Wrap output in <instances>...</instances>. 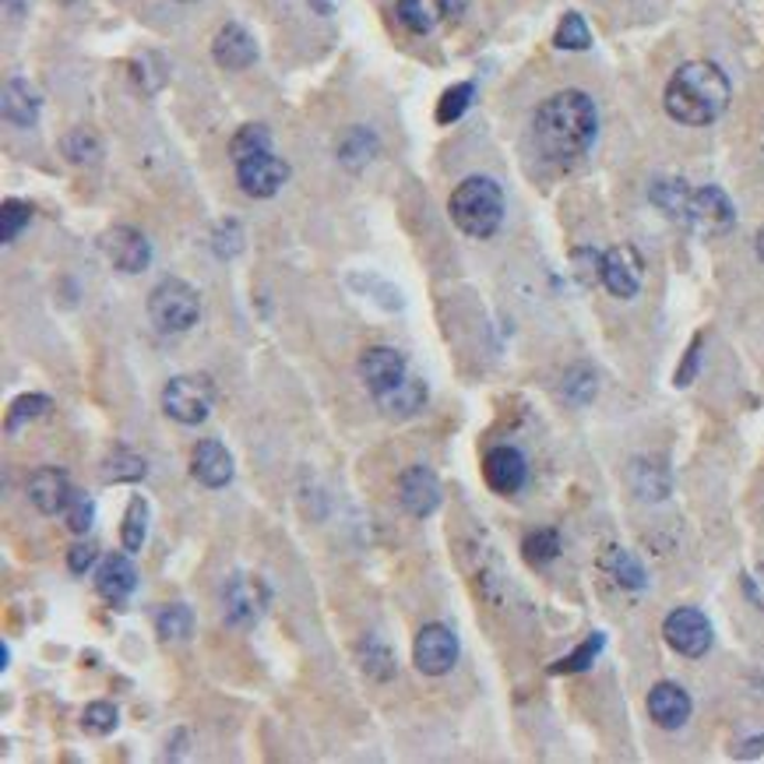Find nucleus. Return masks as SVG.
Here are the masks:
<instances>
[{"instance_id":"44","label":"nucleus","mask_w":764,"mask_h":764,"mask_svg":"<svg viewBox=\"0 0 764 764\" xmlns=\"http://www.w3.org/2000/svg\"><path fill=\"white\" fill-rule=\"evenodd\" d=\"M243 233H240V226L237 222H226L219 233H216V251H219V258H233V254H240V247H243V240H240Z\"/></svg>"},{"instance_id":"23","label":"nucleus","mask_w":764,"mask_h":764,"mask_svg":"<svg viewBox=\"0 0 764 764\" xmlns=\"http://www.w3.org/2000/svg\"><path fill=\"white\" fill-rule=\"evenodd\" d=\"M377 402L385 406L388 416H395V419H409V416H416L419 409L427 406V385H423L419 377H406L402 385L391 388L388 395H380Z\"/></svg>"},{"instance_id":"21","label":"nucleus","mask_w":764,"mask_h":764,"mask_svg":"<svg viewBox=\"0 0 764 764\" xmlns=\"http://www.w3.org/2000/svg\"><path fill=\"white\" fill-rule=\"evenodd\" d=\"M0 109H4V121L14 127H32L40 121V92H35L25 79H11L0 95Z\"/></svg>"},{"instance_id":"9","label":"nucleus","mask_w":764,"mask_h":764,"mask_svg":"<svg viewBox=\"0 0 764 764\" xmlns=\"http://www.w3.org/2000/svg\"><path fill=\"white\" fill-rule=\"evenodd\" d=\"M645 279V261L638 254V247L620 243L614 251L603 254V285L617 300H635Z\"/></svg>"},{"instance_id":"27","label":"nucleus","mask_w":764,"mask_h":764,"mask_svg":"<svg viewBox=\"0 0 764 764\" xmlns=\"http://www.w3.org/2000/svg\"><path fill=\"white\" fill-rule=\"evenodd\" d=\"M261 151H272V130L264 124H243L233 135V142H229V156H233V163L261 156Z\"/></svg>"},{"instance_id":"5","label":"nucleus","mask_w":764,"mask_h":764,"mask_svg":"<svg viewBox=\"0 0 764 764\" xmlns=\"http://www.w3.org/2000/svg\"><path fill=\"white\" fill-rule=\"evenodd\" d=\"M216 406V388L208 377L198 374H187V377H174L169 385L163 388V409L169 419H177L184 427H198L208 419Z\"/></svg>"},{"instance_id":"46","label":"nucleus","mask_w":764,"mask_h":764,"mask_svg":"<svg viewBox=\"0 0 764 764\" xmlns=\"http://www.w3.org/2000/svg\"><path fill=\"white\" fill-rule=\"evenodd\" d=\"M761 751H764V736H754V740L747 743V747L740 751V757H754V754H761Z\"/></svg>"},{"instance_id":"43","label":"nucleus","mask_w":764,"mask_h":764,"mask_svg":"<svg viewBox=\"0 0 764 764\" xmlns=\"http://www.w3.org/2000/svg\"><path fill=\"white\" fill-rule=\"evenodd\" d=\"M701 346H704V335H694L691 342V349L683 353L680 359V367H677V388H687V385H694V377H698V367H701Z\"/></svg>"},{"instance_id":"16","label":"nucleus","mask_w":764,"mask_h":764,"mask_svg":"<svg viewBox=\"0 0 764 764\" xmlns=\"http://www.w3.org/2000/svg\"><path fill=\"white\" fill-rule=\"evenodd\" d=\"M135 585H138V571H135V564H130V557H124V553H109V557L100 564V571H95V588H100V596L113 609H121L130 599Z\"/></svg>"},{"instance_id":"33","label":"nucleus","mask_w":764,"mask_h":764,"mask_svg":"<svg viewBox=\"0 0 764 764\" xmlns=\"http://www.w3.org/2000/svg\"><path fill=\"white\" fill-rule=\"evenodd\" d=\"M553 46L557 50H588L592 46V32H588L585 18L578 11H567L561 18L557 32H553Z\"/></svg>"},{"instance_id":"15","label":"nucleus","mask_w":764,"mask_h":764,"mask_svg":"<svg viewBox=\"0 0 764 764\" xmlns=\"http://www.w3.org/2000/svg\"><path fill=\"white\" fill-rule=\"evenodd\" d=\"M402 507L412 519H430L441 507V480L427 465H412L402 472Z\"/></svg>"},{"instance_id":"10","label":"nucleus","mask_w":764,"mask_h":764,"mask_svg":"<svg viewBox=\"0 0 764 764\" xmlns=\"http://www.w3.org/2000/svg\"><path fill=\"white\" fill-rule=\"evenodd\" d=\"M359 377H363V385L370 388L374 398L388 395L391 388H398L409 377L406 356L398 349H391V346H370L367 353L359 356Z\"/></svg>"},{"instance_id":"35","label":"nucleus","mask_w":764,"mask_h":764,"mask_svg":"<svg viewBox=\"0 0 764 764\" xmlns=\"http://www.w3.org/2000/svg\"><path fill=\"white\" fill-rule=\"evenodd\" d=\"M50 406H53V402H50L46 395H18L14 402H11V409H8L4 430H8V433H14L22 423H29V419L46 416V409H50Z\"/></svg>"},{"instance_id":"42","label":"nucleus","mask_w":764,"mask_h":764,"mask_svg":"<svg viewBox=\"0 0 764 764\" xmlns=\"http://www.w3.org/2000/svg\"><path fill=\"white\" fill-rule=\"evenodd\" d=\"M398 22H402L416 35H427L430 32V14L423 8V0H398Z\"/></svg>"},{"instance_id":"30","label":"nucleus","mask_w":764,"mask_h":764,"mask_svg":"<svg viewBox=\"0 0 764 764\" xmlns=\"http://www.w3.org/2000/svg\"><path fill=\"white\" fill-rule=\"evenodd\" d=\"M103 475L109 483H138L142 475H145V458L135 454V451H113L106 462H103Z\"/></svg>"},{"instance_id":"8","label":"nucleus","mask_w":764,"mask_h":764,"mask_svg":"<svg viewBox=\"0 0 764 764\" xmlns=\"http://www.w3.org/2000/svg\"><path fill=\"white\" fill-rule=\"evenodd\" d=\"M412 662L419 673L427 677H444L458 662V638L444 624H427L412 641Z\"/></svg>"},{"instance_id":"14","label":"nucleus","mask_w":764,"mask_h":764,"mask_svg":"<svg viewBox=\"0 0 764 764\" xmlns=\"http://www.w3.org/2000/svg\"><path fill=\"white\" fill-rule=\"evenodd\" d=\"M483 480L493 493H501V496H514L525 480H528V465H525V458L522 451H514V448H493L486 454V462H483Z\"/></svg>"},{"instance_id":"17","label":"nucleus","mask_w":764,"mask_h":764,"mask_svg":"<svg viewBox=\"0 0 764 764\" xmlns=\"http://www.w3.org/2000/svg\"><path fill=\"white\" fill-rule=\"evenodd\" d=\"M190 475L208 490H222L233 480V454L219 441H198L190 451Z\"/></svg>"},{"instance_id":"13","label":"nucleus","mask_w":764,"mask_h":764,"mask_svg":"<svg viewBox=\"0 0 764 764\" xmlns=\"http://www.w3.org/2000/svg\"><path fill=\"white\" fill-rule=\"evenodd\" d=\"M103 254L109 258V264L117 272L138 275V272L148 269L151 247H148V240L138 233L135 226H117V229H109V233L103 237Z\"/></svg>"},{"instance_id":"19","label":"nucleus","mask_w":764,"mask_h":764,"mask_svg":"<svg viewBox=\"0 0 764 764\" xmlns=\"http://www.w3.org/2000/svg\"><path fill=\"white\" fill-rule=\"evenodd\" d=\"M212 56L226 71H243L258 61V43L251 40V32L243 25H222L212 43Z\"/></svg>"},{"instance_id":"45","label":"nucleus","mask_w":764,"mask_h":764,"mask_svg":"<svg viewBox=\"0 0 764 764\" xmlns=\"http://www.w3.org/2000/svg\"><path fill=\"white\" fill-rule=\"evenodd\" d=\"M92 564H95V546L74 543L71 553H67V567L74 571V575H85V571H92Z\"/></svg>"},{"instance_id":"40","label":"nucleus","mask_w":764,"mask_h":764,"mask_svg":"<svg viewBox=\"0 0 764 764\" xmlns=\"http://www.w3.org/2000/svg\"><path fill=\"white\" fill-rule=\"evenodd\" d=\"M130 74H135V82L145 92H156L166 82V64H163L159 53H148V56H138V61L130 64Z\"/></svg>"},{"instance_id":"6","label":"nucleus","mask_w":764,"mask_h":764,"mask_svg":"<svg viewBox=\"0 0 764 764\" xmlns=\"http://www.w3.org/2000/svg\"><path fill=\"white\" fill-rule=\"evenodd\" d=\"M269 609V585L254 575H233L222 588V617L229 627H254Z\"/></svg>"},{"instance_id":"12","label":"nucleus","mask_w":764,"mask_h":764,"mask_svg":"<svg viewBox=\"0 0 764 764\" xmlns=\"http://www.w3.org/2000/svg\"><path fill=\"white\" fill-rule=\"evenodd\" d=\"M687 222H691L694 229H701V233H730L733 222H736V212H733V201L725 198L722 187H698L691 195V212H687Z\"/></svg>"},{"instance_id":"7","label":"nucleus","mask_w":764,"mask_h":764,"mask_svg":"<svg viewBox=\"0 0 764 764\" xmlns=\"http://www.w3.org/2000/svg\"><path fill=\"white\" fill-rule=\"evenodd\" d=\"M662 638H666V645H670L677 656L701 659L712 648V624H709V617L701 614V609L680 606V609H673L670 617H666Z\"/></svg>"},{"instance_id":"38","label":"nucleus","mask_w":764,"mask_h":764,"mask_svg":"<svg viewBox=\"0 0 764 764\" xmlns=\"http://www.w3.org/2000/svg\"><path fill=\"white\" fill-rule=\"evenodd\" d=\"M117 722H121V712L113 709L109 701H92L85 709V719H82L85 733H92V736H109L113 730H117Z\"/></svg>"},{"instance_id":"37","label":"nucleus","mask_w":764,"mask_h":764,"mask_svg":"<svg viewBox=\"0 0 764 764\" xmlns=\"http://www.w3.org/2000/svg\"><path fill=\"white\" fill-rule=\"evenodd\" d=\"M29 219H32V205L18 201V198H8L4 208H0V240H4V243L18 240V233L29 226Z\"/></svg>"},{"instance_id":"20","label":"nucleus","mask_w":764,"mask_h":764,"mask_svg":"<svg viewBox=\"0 0 764 764\" xmlns=\"http://www.w3.org/2000/svg\"><path fill=\"white\" fill-rule=\"evenodd\" d=\"M71 483L61 469H40L29 483V501L40 507L43 514H64L67 501H71Z\"/></svg>"},{"instance_id":"32","label":"nucleus","mask_w":764,"mask_h":764,"mask_svg":"<svg viewBox=\"0 0 764 764\" xmlns=\"http://www.w3.org/2000/svg\"><path fill=\"white\" fill-rule=\"evenodd\" d=\"M603 645H606V638H603V635H588V638L575 648V652L564 656L561 662H553V666H550V673H585L588 666L599 659Z\"/></svg>"},{"instance_id":"22","label":"nucleus","mask_w":764,"mask_h":764,"mask_svg":"<svg viewBox=\"0 0 764 764\" xmlns=\"http://www.w3.org/2000/svg\"><path fill=\"white\" fill-rule=\"evenodd\" d=\"M691 195H694V190L687 187L683 180H677V177H662V180H656L652 187H648V198H652V205L670 219H677V222H687V212H691Z\"/></svg>"},{"instance_id":"25","label":"nucleus","mask_w":764,"mask_h":764,"mask_svg":"<svg viewBox=\"0 0 764 764\" xmlns=\"http://www.w3.org/2000/svg\"><path fill=\"white\" fill-rule=\"evenodd\" d=\"M374 156H377V135H370L367 127H353L338 145V159L349 169H363Z\"/></svg>"},{"instance_id":"39","label":"nucleus","mask_w":764,"mask_h":764,"mask_svg":"<svg viewBox=\"0 0 764 764\" xmlns=\"http://www.w3.org/2000/svg\"><path fill=\"white\" fill-rule=\"evenodd\" d=\"M64 519H67V528L74 532V536H85V532L92 528V522H95V504H92V496H85V493L74 490L71 501H67V507H64Z\"/></svg>"},{"instance_id":"28","label":"nucleus","mask_w":764,"mask_h":764,"mask_svg":"<svg viewBox=\"0 0 764 764\" xmlns=\"http://www.w3.org/2000/svg\"><path fill=\"white\" fill-rule=\"evenodd\" d=\"M145 536H148V504L142 501V496H130L127 514L121 522V543H124L127 553H138Z\"/></svg>"},{"instance_id":"47","label":"nucleus","mask_w":764,"mask_h":764,"mask_svg":"<svg viewBox=\"0 0 764 764\" xmlns=\"http://www.w3.org/2000/svg\"><path fill=\"white\" fill-rule=\"evenodd\" d=\"M754 251H757V258H761V264H764V226L757 229V240H754Z\"/></svg>"},{"instance_id":"3","label":"nucleus","mask_w":764,"mask_h":764,"mask_svg":"<svg viewBox=\"0 0 764 764\" xmlns=\"http://www.w3.org/2000/svg\"><path fill=\"white\" fill-rule=\"evenodd\" d=\"M451 222L472 240H490L504 222V195L490 177H469L448 201Z\"/></svg>"},{"instance_id":"29","label":"nucleus","mask_w":764,"mask_h":764,"mask_svg":"<svg viewBox=\"0 0 764 764\" xmlns=\"http://www.w3.org/2000/svg\"><path fill=\"white\" fill-rule=\"evenodd\" d=\"M359 662H363V670H367L374 680L395 677V656H391V648L380 641L377 635H370L367 641L359 645Z\"/></svg>"},{"instance_id":"34","label":"nucleus","mask_w":764,"mask_h":764,"mask_svg":"<svg viewBox=\"0 0 764 764\" xmlns=\"http://www.w3.org/2000/svg\"><path fill=\"white\" fill-rule=\"evenodd\" d=\"M472 82H462V85H451L444 95H441V103H437V124H454V121H462L465 117V109L472 106Z\"/></svg>"},{"instance_id":"31","label":"nucleus","mask_w":764,"mask_h":764,"mask_svg":"<svg viewBox=\"0 0 764 764\" xmlns=\"http://www.w3.org/2000/svg\"><path fill=\"white\" fill-rule=\"evenodd\" d=\"M156 627H159L163 641H184V638L195 635V614H190V606L174 603V606H166L159 614Z\"/></svg>"},{"instance_id":"26","label":"nucleus","mask_w":764,"mask_h":764,"mask_svg":"<svg viewBox=\"0 0 764 764\" xmlns=\"http://www.w3.org/2000/svg\"><path fill=\"white\" fill-rule=\"evenodd\" d=\"M522 557L532 567H546L550 561L561 557V532L557 528H536L522 540Z\"/></svg>"},{"instance_id":"48","label":"nucleus","mask_w":764,"mask_h":764,"mask_svg":"<svg viewBox=\"0 0 764 764\" xmlns=\"http://www.w3.org/2000/svg\"><path fill=\"white\" fill-rule=\"evenodd\" d=\"M184 4H195V0H184Z\"/></svg>"},{"instance_id":"41","label":"nucleus","mask_w":764,"mask_h":764,"mask_svg":"<svg viewBox=\"0 0 764 764\" xmlns=\"http://www.w3.org/2000/svg\"><path fill=\"white\" fill-rule=\"evenodd\" d=\"M64 156L71 159V163H79V166H88V163H95L100 159V142H95L88 130H74V135H67L64 138Z\"/></svg>"},{"instance_id":"36","label":"nucleus","mask_w":764,"mask_h":764,"mask_svg":"<svg viewBox=\"0 0 764 764\" xmlns=\"http://www.w3.org/2000/svg\"><path fill=\"white\" fill-rule=\"evenodd\" d=\"M596 388H599V380H596V374H592V367H585V363L571 367L567 377H564V395L575 406H588L592 395H596Z\"/></svg>"},{"instance_id":"4","label":"nucleus","mask_w":764,"mask_h":764,"mask_svg":"<svg viewBox=\"0 0 764 764\" xmlns=\"http://www.w3.org/2000/svg\"><path fill=\"white\" fill-rule=\"evenodd\" d=\"M148 317L166 335L187 332L201 317V296L184 279H163L148 296Z\"/></svg>"},{"instance_id":"11","label":"nucleus","mask_w":764,"mask_h":764,"mask_svg":"<svg viewBox=\"0 0 764 764\" xmlns=\"http://www.w3.org/2000/svg\"><path fill=\"white\" fill-rule=\"evenodd\" d=\"M237 180L243 187V195L272 198L282 190V184L290 180V166H285L279 156H272V151H261V156L237 163Z\"/></svg>"},{"instance_id":"24","label":"nucleus","mask_w":764,"mask_h":764,"mask_svg":"<svg viewBox=\"0 0 764 764\" xmlns=\"http://www.w3.org/2000/svg\"><path fill=\"white\" fill-rule=\"evenodd\" d=\"M603 564H606L609 575L617 578V585L627 588V592H641V588L648 585V575H645V567L638 564L635 553H627V550H620V546H609V553H606Z\"/></svg>"},{"instance_id":"2","label":"nucleus","mask_w":764,"mask_h":764,"mask_svg":"<svg viewBox=\"0 0 764 764\" xmlns=\"http://www.w3.org/2000/svg\"><path fill=\"white\" fill-rule=\"evenodd\" d=\"M730 100H733V88L719 64L687 61L683 67L673 71L670 85H666L662 106L683 127H709L712 121L722 117Z\"/></svg>"},{"instance_id":"1","label":"nucleus","mask_w":764,"mask_h":764,"mask_svg":"<svg viewBox=\"0 0 764 764\" xmlns=\"http://www.w3.org/2000/svg\"><path fill=\"white\" fill-rule=\"evenodd\" d=\"M599 135V113L596 103L578 88H564L536 109L532 117V142H536L540 156L567 166L582 159Z\"/></svg>"},{"instance_id":"18","label":"nucleus","mask_w":764,"mask_h":764,"mask_svg":"<svg viewBox=\"0 0 764 764\" xmlns=\"http://www.w3.org/2000/svg\"><path fill=\"white\" fill-rule=\"evenodd\" d=\"M648 715L656 719L662 730H680L691 719V694L680 683H656L648 691Z\"/></svg>"}]
</instances>
